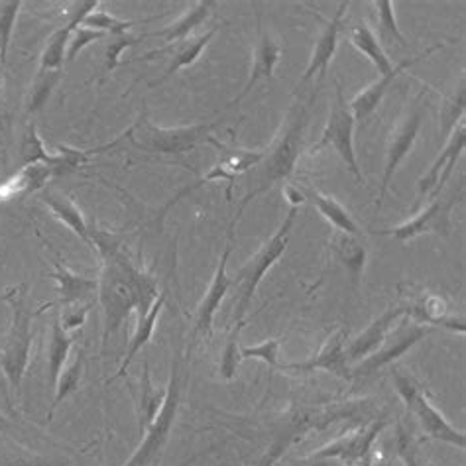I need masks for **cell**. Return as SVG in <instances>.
<instances>
[{
  "label": "cell",
  "instance_id": "cell-47",
  "mask_svg": "<svg viewBox=\"0 0 466 466\" xmlns=\"http://www.w3.org/2000/svg\"><path fill=\"white\" fill-rule=\"evenodd\" d=\"M286 195H288V201L291 203V207H299L303 201H305V198H303V195L298 191V189H293V187H288L286 189Z\"/></svg>",
  "mask_w": 466,
  "mask_h": 466
},
{
  "label": "cell",
  "instance_id": "cell-45",
  "mask_svg": "<svg viewBox=\"0 0 466 466\" xmlns=\"http://www.w3.org/2000/svg\"><path fill=\"white\" fill-rule=\"evenodd\" d=\"M67 462L54 457L44 455H28V452H18V455L10 457L3 462V466H66Z\"/></svg>",
  "mask_w": 466,
  "mask_h": 466
},
{
  "label": "cell",
  "instance_id": "cell-32",
  "mask_svg": "<svg viewBox=\"0 0 466 466\" xmlns=\"http://www.w3.org/2000/svg\"><path fill=\"white\" fill-rule=\"evenodd\" d=\"M309 199L317 207V211L321 213L337 230L347 232V235L360 237V228L357 225V220L349 215L347 208L342 207L339 201H335L333 198H329V195L317 191V189L309 191Z\"/></svg>",
  "mask_w": 466,
  "mask_h": 466
},
{
  "label": "cell",
  "instance_id": "cell-6",
  "mask_svg": "<svg viewBox=\"0 0 466 466\" xmlns=\"http://www.w3.org/2000/svg\"><path fill=\"white\" fill-rule=\"evenodd\" d=\"M391 380H394L396 391L403 400V403H406L408 411L415 417L417 423H420L423 433L429 439L439 441V443H447L451 447H457L461 451L466 449L464 431H461V429L452 425L447 417L433 406L431 400L427 398V394H423V390L417 386V382L410 374L400 370V368H394Z\"/></svg>",
  "mask_w": 466,
  "mask_h": 466
},
{
  "label": "cell",
  "instance_id": "cell-7",
  "mask_svg": "<svg viewBox=\"0 0 466 466\" xmlns=\"http://www.w3.org/2000/svg\"><path fill=\"white\" fill-rule=\"evenodd\" d=\"M220 120L207 122V125H191V127H179V128H162L156 127L152 122L142 115L137 125L130 127L127 137L138 146L140 150L150 152V154H186L193 150L195 146L208 140V134H211Z\"/></svg>",
  "mask_w": 466,
  "mask_h": 466
},
{
  "label": "cell",
  "instance_id": "cell-17",
  "mask_svg": "<svg viewBox=\"0 0 466 466\" xmlns=\"http://www.w3.org/2000/svg\"><path fill=\"white\" fill-rule=\"evenodd\" d=\"M403 315H408V305H394V308H388L382 315L376 317L359 337L349 340L345 345L349 364L362 360L368 354H372L380 345H382L390 330L394 329V325Z\"/></svg>",
  "mask_w": 466,
  "mask_h": 466
},
{
  "label": "cell",
  "instance_id": "cell-12",
  "mask_svg": "<svg viewBox=\"0 0 466 466\" xmlns=\"http://www.w3.org/2000/svg\"><path fill=\"white\" fill-rule=\"evenodd\" d=\"M347 335L345 330H337L335 335H330L321 349H319L313 357L303 362H291V364H281L279 370H291V372H299V374H309L315 370H325L329 374H335L342 380H350V366L345 354V345H347Z\"/></svg>",
  "mask_w": 466,
  "mask_h": 466
},
{
  "label": "cell",
  "instance_id": "cell-31",
  "mask_svg": "<svg viewBox=\"0 0 466 466\" xmlns=\"http://www.w3.org/2000/svg\"><path fill=\"white\" fill-rule=\"evenodd\" d=\"M350 42L362 56H366L368 59L372 61L380 76H388V73L394 69V64H391L386 50L382 46H380L376 34L370 30V26H368L366 22H360L352 28Z\"/></svg>",
  "mask_w": 466,
  "mask_h": 466
},
{
  "label": "cell",
  "instance_id": "cell-26",
  "mask_svg": "<svg viewBox=\"0 0 466 466\" xmlns=\"http://www.w3.org/2000/svg\"><path fill=\"white\" fill-rule=\"evenodd\" d=\"M213 6H215V3H211V0H199V3H195L189 10L183 12V15L176 22H171L169 26L157 30V32L146 34V35H142V38H159V40H164L166 46L187 40L189 34L198 26H201V24L208 18Z\"/></svg>",
  "mask_w": 466,
  "mask_h": 466
},
{
  "label": "cell",
  "instance_id": "cell-50",
  "mask_svg": "<svg viewBox=\"0 0 466 466\" xmlns=\"http://www.w3.org/2000/svg\"><path fill=\"white\" fill-rule=\"evenodd\" d=\"M0 101H3V79H0Z\"/></svg>",
  "mask_w": 466,
  "mask_h": 466
},
{
  "label": "cell",
  "instance_id": "cell-10",
  "mask_svg": "<svg viewBox=\"0 0 466 466\" xmlns=\"http://www.w3.org/2000/svg\"><path fill=\"white\" fill-rule=\"evenodd\" d=\"M354 125H357V120H354L350 108L347 106L342 89L337 87L335 103L330 106L327 127L323 130L321 140L317 144V150L333 148L342 159V164H345L347 169L354 176V179L359 183H364L357 152H354Z\"/></svg>",
  "mask_w": 466,
  "mask_h": 466
},
{
  "label": "cell",
  "instance_id": "cell-23",
  "mask_svg": "<svg viewBox=\"0 0 466 466\" xmlns=\"http://www.w3.org/2000/svg\"><path fill=\"white\" fill-rule=\"evenodd\" d=\"M42 203L47 205V208H50L57 220H61V223L69 227V230H73V235H77L85 244L91 247L89 223L85 220L81 208L73 203L66 193H61L54 187H44Z\"/></svg>",
  "mask_w": 466,
  "mask_h": 466
},
{
  "label": "cell",
  "instance_id": "cell-37",
  "mask_svg": "<svg viewBox=\"0 0 466 466\" xmlns=\"http://www.w3.org/2000/svg\"><path fill=\"white\" fill-rule=\"evenodd\" d=\"M244 323H237L232 325L230 335L225 340V347L223 352H220V362H218V374L223 380H232L237 376L238 366L242 362V349L238 345V337H240V330H242Z\"/></svg>",
  "mask_w": 466,
  "mask_h": 466
},
{
  "label": "cell",
  "instance_id": "cell-24",
  "mask_svg": "<svg viewBox=\"0 0 466 466\" xmlns=\"http://www.w3.org/2000/svg\"><path fill=\"white\" fill-rule=\"evenodd\" d=\"M54 176H56V169L44 164L22 167L16 176H12L6 181H0V201L24 198V195L40 191Z\"/></svg>",
  "mask_w": 466,
  "mask_h": 466
},
{
  "label": "cell",
  "instance_id": "cell-13",
  "mask_svg": "<svg viewBox=\"0 0 466 466\" xmlns=\"http://www.w3.org/2000/svg\"><path fill=\"white\" fill-rule=\"evenodd\" d=\"M230 252H232V244L228 240L227 247H225V252L218 260L217 272L211 279V284H208V289L205 291V298L199 303L198 313H195L193 339L195 337H211L215 315L220 309V303H223V299L227 298L228 289L232 288V278H228V272H227Z\"/></svg>",
  "mask_w": 466,
  "mask_h": 466
},
{
  "label": "cell",
  "instance_id": "cell-3",
  "mask_svg": "<svg viewBox=\"0 0 466 466\" xmlns=\"http://www.w3.org/2000/svg\"><path fill=\"white\" fill-rule=\"evenodd\" d=\"M296 218H298V207H289L288 215L284 217V220H281V225L274 232L272 238L266 240L260 247V250L238 269L235 278H232V288L237 289L235 313H232V321H235V325L244 323L260 281L264 279L268 269L272 268L281 256H284L289 242V232L293 225H296Z\"/></svg>",
  "mask_w": 466,
  "mask_h": 466
},
{
  "label": "cell",
  "instance_id": "cell-8",
  "mask_svg": "<svg viewBox=\"0 0 466 466\" xmlns=\"http://www.w3.org/2000/svg\"><path fill=\"white\" fill-rule=\"evenodd\" d=\"M464 195V186L461 189H452L443 198H433L421 213H417L413 218L406 220L396 228L382 230L380 235L394 237L400 242H408L413 238H420L423 235H439L449 237L452 230V207H455Z\"/></svg>",
  "mask_w": 466,
  "mask_h": 466
},
{
  "label": "cell",
  "instance_id": "cell-46",
  "mask_svg": "<svg viewBox=\"0 0 466 466\" xmlns=\"http://www.w3.org/2000/svg\"><path fill=\"white\" fill-rule=\"evenodd\" d=\"M289 466H345V464H340L335 459H315V457L309 455V457H305V459L293 462Z\"/></svg>",
  "mask_w": 466,
  "mask_h": 466
},
{
  "label": "cell",
  "instance_id": "cell-29",
  "mask_svg": "<svg viewBox=\"0 0 466 466\" xmlns=\"http://www.w3.org/2000/svg\"><path fill=\"white\" fill-rule=\"evenodd\" d=\"M71 347H73V337L64 327H61L59 315L57 311H54L52 321H50V342H47V380H50L52 390L56 388L57 378L69 360Z\"/></svg>",
  "mask_w": 466,
  "mask_h": 466
},
{
  "label": "cell",
  "instance_id": "cell-2",
  "mask_svg": "<svg viewBox=\"0 0 466 466\" xmlns=\"http://www.w3.org/2000/svg\"><path fill=\"white\" fill-rule=\"evenodd\" d=\"M308 108H309L308 103H298L289 108L284 127H281V130L278 134V138L274 140L272 146H269V150L266 152L264 159L260 162L262 171L256 176V186L247 195V198L242 199L238 211H237V217H235V220H232V227H235V223L244 213V208H247V205L252 199L266 193L268 189H272L276 183L288 179L293 174V169H296V164H298V157L301 154L305 127H308Z\"/></svg>",
  "mask_w": 466,
  "mask_h": 466
},
{
  "label": "cell",
  "instance_id": "cell-18",
  "mask_svg": "<svg viewBox=\"0 0 466 466\" xmlns=\"http://www.w3.org/2000/svg\"><path fill=\"white\" fill-rule=\"evenodd\" d=\"M215 34H217V28H211V30L201 34V35H195V38H187V40H181V42H176V44L164 46V47H159V50H154L150 54L138 57V59H134V61H152V59H157V57H162V56L169 57V66L164 71V76L150 83V87H156V85H162L164 81H167L179 69L193 66L195 61H198V57L201 56V52L207 47V44L213 40Z\"/></svg>",
  "mask_w": 466,
  "mask_h": 466
},
{
  "label": "cell",
  "instance_id": "cell-30",
  "mask_svg": "<svg viewBox=\"0 0 466 466\" xmlns=\"http://www.w3.org/2000/svg\"><path fill=\"white\" fill-rule=\"evenodd\" d=\"M164 400H166V388L157 390L154 386L148 360H144L142 378H140V398H138V431H140V435H144L146 429L150 427L159 408H162Z\"/></svg>",
  "mask_w": 466,
  "mask_h": 466
},
{
  "label": "cell",
  "instance_id": "cell-21",
  "mask_svg": "<svg viewBox=\"0 0 466 466\" xmlns=\"http://www.w3.org/2000/svg\"><path fill=\"white\" fill-rule=\"evenodd\" d=\"M54 279L57 281V305L59 308H69V305L77 303H95L96 289H99V281L79 276L61 264L59 260L54 262Z\"/></svg>",
  "mask_w": 466,
  "mask_h": 466
},
{
  "label": "cell",
  "instance_id": "cell-11",
  "mask_svg": "<svg viewBox=\"0 0 466 466\" xmlns=\"http://www.w3.org/2000/svg\"><path fill=\"white\" fill-rule=\"evenodd\" d=\"M421 120H423V105L415 103L410 113L406 115V118H403L396 127V130L391 132L388 152H386L384 177H382V183H380V193H378V208L382 207V201L386 198L391 179H394L398 166L408 157V154L413 148L417 134H420V128H421Z\"/></svg>",
  "mask_w": 466,
  "mask_h": 466
},
{
  "label": "cell",
  "instance_id": "cell-34",
  "mask_svg": "<svg viewBox=\"0 0 466 466\" xmlns=\"http://www.w3.org/2000/svg\"><path fill=\"white\" fill-rule=\"evenodd\" d=\"M83 370H85V350L79 349L76 352V357H73L71 362L66 364V368H64V370H61L59 378H57L56 388H54V403H52L50 415H47V417H52L54 411L57 410L59 403L64 401L67 396H71L73 391L79 388Z\"/></svg>",
  "mask_w": 466,
  "mask_h": 466
},
{
  "label": "cell",
  "instance_id": "cell-42",
  "mask_svg": "<svg viewBox=\"0 0 466 466\" xmlns=\"http://www.w3.org/2000/svg\"><path fill=\"white\" fill-rule=\"evenodd\" d=\"M105 38H108L105 32H96V30L87 28V26H77L76 30H73L71 38H69L66 61H73L85 50V47L91 46L93 42H103Z\"/></svg>",
  "mask_w": 466,
  "mask_h": 466
},
{
  "label": "cell",
  "instance_id": "cell-14",
  "mask_svg": "<svg viewBox=\"0 0 466 466\" xmlns=\"http://www.w3.org/2000/svg\"><path fill=\"white\" fill-rule=\"evenodd\" d=\"M464 148H466V122L461 120L449 134L443 152L437 156L431 167L427 169V174H423L421 179L417 181V189H420L421 195L433 191V198H437L439 191L445 187V183L452 176V171H455L457 159L462 156Z\"/></svg>",
  "mask_w": 466,
  "mask_h": 466
},
{
  "label": "cell",
  "instance_id": "cell-15",
  "mask_svg": "<svg viewBox=\"0 0 466 466\" xmlns=\"http://www.w3.org/2000/svg\"><path fill=\"white\" fill-rule=\"evenodd\" d=\"M386 427V421H374L364 429H357L349 435H342L335 441H330L325 447L317 449L311 452V457L315 459H335L340 464L352 466L357 461L364 459L366 455H370V449L374 445V441L378 435L382 433V429Z\"/></svg>",
  "mask_w": 466,
  "mask_h": 466
},
{
  "label": "cell",
  "instance_id": "cell-27",
  "mask_svg": "<svg viewBox=\"0 0 466 466\" xmlns=\"http://www.w3.org/2000/svg\"><path fill=\"white\" fill-rule=\"evenodd\" d=\"M408 315L415 319L417 323L423 325H443L451 330H459V333H464L466 330L464 317L451 315L445 299H441L439 296H427L420 303L408 305Z\"/></svg>",
  "mask_w": 466,
  "mask_h": 466
},
{
  "label": "cell",
  "instance_id": "cell-35",
  "mask_svg": "<svg viewBox=\"0 0 466 466\" xmlns=\"http://www.w3.org/2000/svg\"><path fill=\"white\" fill-rule=\"evenodd\" d=\"M61 77H64V71L61 69H38V76H35V79L32 83L28 103H26L28 115L38 113V110L47 103V99L52 96Z\"/></svg>",
  "mask_w": 466,
  "mask_h": 466
},
{
  "label": "cell",
  "instance_id": "cell-5",
  "mask_svg": "<svg viewBox=\"0 0 466 466\" xmlns=\"http://www.w3.org/2000/svg\"><path fill=\"white\" fill-rule=\"evenodd\" d=\"M183 374H186V370H183L181 359L177 357L176 360H171V374H169L166 400L162 403V408H159L150 427L144 431L142 443L137 447L134 455L128 459L125 466H154L159 461V457H162L166 445L169 443L171 429H174L177 420L181 391H183V384H186Z\"/></svg>",
  "mask_w": 466,
  "mask_h": 466
},
{
  "label": "cell",
  "instance_id": "cell-36",
  "mask_svg": "<svg viewBox=\"0 0 466 466\" xmlns=\"http://www.w3.org/2000/svg\"><path fill=\"white\" fill-rule=\"evenodd\" d=\"M464 108H466V83L462 76L459 81V87L447 96L443 106H441V137L449 138L452 128H455L461 120H464Z\"/></svg>",
  "mask_w": 466,
  "mask_h": 466
},
{
  "label": "cell",
  "instance_id": "cell-20",
  "mask_svg": "<svg viewBox=\"0 0 466 466\" xmlns=\"http://www.w3.org/2000/svg\"><path fill=\"white\" fill-rule=\"evenodd\" d=\"M439 47H441V46H433V47H429V50H427L425 54H421V56H415V57L400 61V64L394 66V69H391V71L388 73V76H380L378 81H374L372 85H368V87H366L364 91H360V93L350 101V106H349V108H350V113H352V116H354V120H366L368 116H370V115L374 113V110L378 108V105L382 103L384 95H386L388 89H390V85L394 83V79L400 76V73H403L408 67L415 66L417 61H421V59L427 57L429 54H433L435 50H439Z\"/></svg>",
  "mask_w": 466,
  "mask_h": 466
},
{
  "label": "cell",
  "instance_id": "cell-48",
  "mask_svg": "<svg viewBox=\"0 0 466 466\" xmlns=\"http://www.w3.org/2000/svg\"><path fill=\"white\" fill-rule=\"evenodd\" d=\"M16 293H18V288H16V289H8L6 293H3V296H0V303H3V301H8V299H12V298L16 296Z\"/></svg>",
  "mask_w": 466,
  "mask_h": 466
},
{
  "label": "cell",
  "instance_id": "cell-19",
  "mask_svg": "<svg viewBox=\"0 0 466 466\" xmlns=\"http://www.w3.org/2000/svg\"><path fill=\"white\" fill-rule=\"evenodd\" d=\"M347 8H349V3H347V0H342L339 8H337V12H335V16L327 22V26L323 28L321 35H319V40H317L313 52H311V57H309V64H308V67H305V73H303V77L299 81L301 87L305 83H309L315 76L319 77V83L325 79L329 64L333 61L335 52H337L339 32H340L342 16H345Z\"/></svg>",
  "mask_w": 466,
  "mask_h": 466
},
{
  "label": "cell",
  "instance_id": "cell-44",
  "mask_svg": "<svg viewBox=\"0 0 466 466\" xmlns=\"http://www.w3.org/2000/svg\"><path fill=\"white\" fill-rule=\"evenodd\" d=\"M91 308L93 303H77V305H69V308H61L57 311L61 327H64L67 333L79 329L81 325H85V319H87Z\"/></svg>",
  "mask_w": 466,
  "mask_h": 466
},
{
  "label": "cell",
  "instance_id": "cell-16",
  "mask_svg": "<svg viewBox=\"0 0 466 466\" xmlns=\"http://www.w3.org/2000/svg\"><path fill=\"white\" fill-rule=\"evenodd\" d=\"M264 156H266V152H250V150H232V152L225 154L223 157H220V162L215 167H211V171H208L207 176H203L198 183H193V186L181 189L176 195V198L164 207L162 215H166L169 208L174 207L176 203H179L183 198H186L187 193H191V191H195L198 187L205 186V183H208V181H215V179H227V181H230V186H228V193H230L232 181H235L238 176L247 174L248 169L260 166Z\"/></svg>",
  "mask_w": 466,
  "mask_h": 466
},
{
  "label": "cell",
  "instance_id": "cell-49",
  "mask_svg": "<svg viewBox=\"0 0 466 466\" xmlns=\"http://www.w3.org/2000/svg\"><path fill=\"white\" fill-rule=\"evenodd\" d=\"M352 466H372V455H366L364 459L357 461Z\"/></svg>",
  "mask_w": 466,
  "mask_h": 466
},
{
  "label": "cell",
  "instance_id": "cell-28",
  "mask_svg": "<svg viewBox=\"0 0 466 466\" xmlns=\"http://www.w3.org/2000/svg\"><path fill=\"white\" fill-rule=\"evenodd\" d=\"M329 244H330V250H333L335 256L339 258V262L350 272L354 284H359L360 278H362V272H364V266H366L364 242L359 237L335 230L333 237H330V240H329Z\"/></svg>",
  "mask_w": 466,
  "mask_h": 466
},
{
  "label": "cell",
  "instance_id": "cell-38",
  "mask_svg": "<svg viewBox=\"0 0 466 466\" xmlns=\"http://www.w3.org/2000/svg\"><path fill=\"white\" fill-rule=\"evenodd\" d=\"M152 20V18H148ZM148 20H142V22H148ZM140 20H120L115 18L113 15H108L105 10H93L91 15L81 22V26H87L93 28L96 32H105L106 35H116V34H127V30H130L132 26H137V24H142Z\"/></svg>",
  "mask_w": 466,
  "mask_h": 466
},
{
  "label": "cell",
  "instance_id": "cell-4",
  "mask_svg": "<svg viewBox=\"0 0 466 466\" xmlns=\"http://www.w3.org/2000/svg\"><path fill=\"white\" fill-rule=\"evenodd\" d=\"M24 289L18 288V293L12 298V323L5 337L3 347H0V368H3L5 378L12 396H20L22 380L26 376L30 364V350L34 342V317L30 305L24 296Z\"/></svg>",
  "mask_w": 466,
  "mask_h": 466
},
{
  "label": "cell",
  "instance_id": "cell-41",
  "mask_svg": "<svg viewBox=\"0 0 466 466\" xmlns=\"http://www.w3.org/2000/svg\"><path fill=\"white\" fill-rule=\"evenodd\" d=\"M396 452L403 466H425V461L420 455L415 439L401 425L398 427L396 433Z\"/></svg>",
  "mask_w": 466,
  "mask_h": 466
},
{
  "label": "cell",
  "instance_id": "cell-1",
  "mask_svg": "<svg viewBox=\"0 0 466 466\" xmlns=\"http://www.w3.org/2000/svg\"><path fill=\"white\" fill-rule=\"evenodd\" d=\"M89 237L91 248L101 254V276L96 279L99 281L96 299H99L103 311L105 350L110 337L118 333L134 311L138 315L150 311L157 299V281L130 258L116 237L91 227Z\"/></svg>",
  "mask_w": 466,
  "mask_h": 466
},
{
  "label": "cell",
  "instance_id": "cell-25",
  "mask_svg": "<svg viewBox=\"0 0 466 466\" xmlns=\"http://www.w3.org/2000/svg\"><path fill=\"white\" fill-rule=\"evenodd\" d=\"M164 305H166V293H159L157 299L154 301V305L150 308V311L144 313V315H138V323H137V327H134V333H132V339H130V345H128V349H127L125 360H122V364H120V368H118V372H116L113 378H110V380H106L108 384L115 382L116 378L125 376L127 370L130 368V364H132V360L137 359V354H138L146 345H148L152 335H154V329H156V325H157L159 313H162V309H164Z\"/></svg>",
  "mask_w": 466,
  "mask_h": 466
},
{
  "label": "cell",
  "instance_id": "cell-40",
  "mask_svg": "<svg viewBox=\"0 0 466 466\" xmlns=\"http://www.w3.org/2000/svg\"><path fill=\"white\" fill-rule=\"evenodd\" d=\"M279 349H281V340L279 339H269V340H264L256 347L242 349L240 352H242V360L244 359H256V360H262L269 368H279L281 366Z\"/></svg>",
  "mask_w": 466,
  "mask_h": 466
},
{
  "label": "cell",
  "instance_id": "cell-9",
  "mask_svg": "<svg viewBox=\"0 0 466 466\" xmlns=\"http://www.w3.org/2000/svg\"><path fill=\"white\" fill-rule=\"evenodd\" d=\"M431 329L423 323H417L415 319L410 315H403L400 321L390 330L388 337L384 339L382 345H380L372 354H368L357 366L350 368L352 376H370L378 372L380 368H384L403 357L410 349H413L417 342L425 339Z\"/></svg>",
  "mask_w": 466,
  "mask_h": 466
},
{
  "label": "cell",
  "instance_id": "cell-43",
  "mask_svg": "<svg viewBox=\"0 0 466 466\" xmlns=\"http://www.w3.org/2000/svg\"><path fill=\"white\" fill-rule=\"evenodd\" d=\"M138 40L142 38H132V35L127 34H116V35H108V42H106V64H105V71L110 73L118 64H120V56L122 52L127 50V47L137 46Z\"/></svg>",
  "mask_w": 466,
  "mask_h": 466
},
{
  "label": "cell",
  "instance_id": "cell-39",
  "mask_svg": "<svg viewBox=\"0 0 466 466\" xmlns=\"http://www.w3.org/2000/svg\"><path fill=\"white\" fill-rule=\"evenodd\" d=\"M22 8L20 0H10V3H0V64H6L10 34L15 28L18 12Z\"/></svg>",
  "mask_w": 466,
  "mask_h": 466
},
{
  "label": "cell",
  "instance_id": "cell-22",
  "mask_svg": "<svg viewBox=\"0 0 466 466\" xmlns=\"http://www.w3.org/2000/svg\"><path fill=\"white\" fill-rule=\"evenodd\" d=\"M279 57H281V47L278 46V42L266 30H260V42L256 46V52H254V66L250 71V77L247 83H244L242 91L228 103V108L238 105L244 96L250 95L260 81H272L274 69L278 66Z\"/></svg>",
  "mask_w": 466,
  "mask_h": 466
},
{
  "label": "cell",
  "instance_id": "cell-33",
  "mask_svg": "<svg viewBox=\"0 0 466 466\" xmlns=\"http://www.w3.org/2000/svg\"><path fill=\"white\" fill-rule=\"evenodd\" d=\"M376 16H378V42L382 47L386 46H398L408 47V40L398 28V22L394 16V3L391 0H376L374 3Z\"/></svg>",
  "mask_w": 466,
  "mask_h": 466
}]
</instances>
